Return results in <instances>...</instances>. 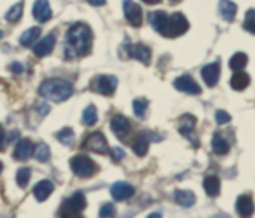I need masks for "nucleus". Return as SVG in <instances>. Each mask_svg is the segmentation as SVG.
<instances>
[{
	"mask_svg": "<svg viewBox=\"0 0 255 218\" xmlns=\"http://www.w3.org/2000/svg\"><path fill=\"white\" fill-rule=\"evenodd\" d=\"M93 43V31L84 22L73 24L66 34V48L64 55L66 58H78L90 52Z\"/></svg>",
	"mask_w": 255,
	"mask_h": 218,
	"instance_id": "1",
	"label": "nucleus"
},
{
	"mask_svg": "<svg viewBox=\"0 0 255 218\" xmlns=\"http://www.w3.org/2000/svg\"><path fill=\"white\" fill-rule=\"evenodd\" d=\"M39 93L43 99L58 103V102L67 100L72 96L73 87L70 82L64 79L52 78V79H46L42 82V85L39 87Z\"/></svg>",
	"mask_w": 255,
	"mask_h": 218,
	"instance_id": "2",
	"label": "nucleus"
},
{
	"mask_svg": "<svg viewBox=\"0 0 255 218\" xmlns=\"http://www.w3.org/2000/svg\"><path fill=\"white\" fill-rule=\"evenodd\" d=\"M85 207H87L85 196L81 192H76L73 196L64 201V204L61 205L58 211V216L60 217H79L81 213L85 210Z\"/></svg>",
	"mask_w": 255,
	"mask_h": 218,
	"instance_id": "3",
	"label": "nucleus"
},
{
	"mask_svg": "<svg viewBox=\"0 0 255 218\" xmlns=\"http://www.w3.org/2000/svg\"><path fill=\"white\" fill-rule=\"evenodd\" d=\"M118 87V79L112 75H99L93 78L90 88L94 93L103 94V96H112Z\"/></svg>",
	"mask_w": 255,
	"mask_h": 218,
	"instance_id": "4",
	"label": "nucleus"
},
{
	"mask_svg": "<svg viewBox=\"0 0 255 218\" xmlns=\"http://www.w3.org/2000/svg\"><path fill=\"white\" fill-rule=\"evenodd\" d=\"M70 169L76 177L81 178H90L96 172V165L94 162L87 157V156H75L70 160Z\"/></svg>",
	"mask_w": 255,
	"mask_h": 218,
	"instance_id": "5",
	"label": "nucleus"
},
{
	"mask_svg": "<svg viewBox=\"0 0 255 218\" xmlns=\"http://www.w3.org/2000/svg\"><path fill=\"white\" fill-rule=\"evenodd\" d=\"M148 21L151 24V27L158 31L163 36H169V22H170V15H167L163 10H155V12H149L148 15Z\"/></svg>",
	"mask_w": 255,
	"mask_h": 218,
	"instance_id": "6",
	"label": "nucleus"
},
{
	"mask_svg": "<svg viewBox=\"0 0 255 218\" xmlns=\"http://www.w3.org/2000/svg\"><path fill=\"white\" fill-rule=\"evenodd\" d=\"M82 148L87 151H93V153H99V154H108L109 153V147L106 142V138L102 133H93L90 135L85 142L82 144Z\"/></svg>",
	"mask_w": 255,
	"mask_h": 218,
	"instance_id": "7",
	"label": "nucleus"
},
{
	"mask_svg": "<svg viewBox=\"0 0 255 218\" xmlns=\"http://www.w3.org/2000/svg\"><path fill=\"white\" fill-rule=\"evenodd\" d=\"M190 28V22L185 18L184 13L181 12H175L173 15H170V22H169V36L167 37H176L184 34L187 30Z\"/></svg>",
	"mask_w": 255,
	"mask_h": 218,
	"instance_id": "8",
	"label": "nucleus"
},
{
	"mask_svg": "<svg viewBox=\"0 0 255 218\" xmlns=\"http://www.w3.org/2000/svg\"><path fill=\"white\" fill-rule=\"evenodd\" d=\"M123 9H124V15L127 18V21L130 22V25H133V27L142 25V9L137 3H134L133 0H124Z\"/></svg>",
	"mask_w": 255,
	"mask_h": 218,
	"instance_id": "9",
	"label": "nucleus"
},
{
	"mask_svg": "<svg viewBox=\"0 0 255 218\" xmlns=\"http://www.w3.org/2000/svg\"><path fill=\"white\" fill-rule=\"evenodd\" d=\"M173 85H175L176 90H179V91H182V93H187V94H200V93H202L200 85H199V84L193 79V76L188 75V73H185V75L176 78V79L173 81Z\"/></svg>",
	"mask_w": 255,
	"mask_h": 218,
	"instance_id": "10",
	"label": "nucleus"
},
{
	"mask_svg": "<svg viewBox=\"0 0 255 218\" xmlns=\"http://www.w3.org/2000/svg\"><path fill=\"white\" fill-rule=\"evenodd\" d=\"M196 123H197V121H196V117H193L191 114H187V115L182 117V120H181V123H179V127H178L179 133H181L184 138L190 139V141L193 142V145H199V141H196V138L193 136L194 129H196Z\"/></svg>",
	"mask_w": 255,
	"mask_h": 218,
	"instance_id": "11",
	"label": "nucleus"
},
{
	"mask_svg": "<svg viewBox=\"0 0 255 218\" xmlns=\"http://www.w3.org/2000/svg\"><path fill=\"white\" fill-rule=\"evenodd\" d=\"M220 73H221V64H220V61L206 64L202 69V78H203V81L206 82L208 87H215L218 84Z\"/></svg>",
	"mask_w": 255,
	"mask_h": 218,
	"instance_id": "12",
	"label": "nucleus"
},
{
	"mask_svg": "<svg viewBox=\"0 0 255 218\" xmlns=\"http://www.w3.org/2000/svg\"><path fill=\"white\" fill-rule=\"evenodd\" d=\"M55 42H57L55 34H54V33H49L48 36H45L43 39H40V40L34 45V48H33L34 55H36V57H45V55L51 54L52 49H54V46H55Z\"/></svg>",
	"mask_w": 255,
	"mask_h": 218,
	"instance_id": "13",
	"label": "nucleus"
},
{
	"mask_svg": "<svg viewBox=\"0 0 255 218\" xmlns=\"http://www.w3.org/2000/svg\"><path fill=\"white\" fill-rule=\"evenodd\" d=\"M111 129L117 138L123 139L130 132V121L124 115H114L111 120Z\"/></svg>",
	"mask_w": 255,
	"mask_h": 218,
	"instance_id": "14",
	"label": "nucleus"
},
{
	"mask_svg": "<svg viewBox=\"0 0 255 218\" xmlns=\"http://www.w3.org/2000/svg\"><path fill=\"white\" fill-rule=\"evenodd\" d=\"M111 195H112V198L115 201H127V199H130L134 195V189H133V186L120 181V183H115L112 186Z\"/></svg>",
	"mask_w": 255,
	"mask_h": 218,
	"instance_id": "15",
	"label": "nucleus"
},
{
	"mask_svg": "<svg viewBox=\"0 0 255 218\" xmlns=\"http://www.w3.org/2000/svg\"><path fill=\"white\" fill-rule=\"evenodd\" d=\"M33 16L39 22H46L52 16V10H51V6H49L48 0H36L34 1V4H33Z\"/></svg>",
	"mask_w": 255,
	"mask_h": 218,
	"instance_id": "16",
	"label": "nucleus"
},
{
	"mask_svg": "<svg viewBox=\"0 0 255 218\" xmlns=\"http://www.w3.org/2000/svg\"><path fill=\"white\" fill-rule=\"evenodd\" d=\"M54 192V184L48 180L37 183L33 189V196L37 202H45Z\"/></svg>",
	"mask_w": 255,
	"mask_h": 218,
	"instance_id": "17",
	"label": "nucleus"
},
{
	"mask_svg": "<svg viewBox=\"0 0 255 218\" xmlns=\"http://www.w3.org/2000/svg\"><path fill=\"white\" fill-rule=\"evenodd\" d=\"M130 57L139 60L140 63H143L145 66H148L151 63V49L142 43H136V45H130Z\"/></svg>",
	"mask_w": 255,
	"mask_h": 218,
	"instance_id": "18",
	"label": "nucleus"
},
{
	"mask_svg": "<svg viewBox=\"0 0 255 218\" xmlns=\"http://www.w3.org/2000/svg\"><path fill=\"white\" fill-rule=\"evenodd\" d=\"M33 150H34V147H33V144L28 139H21L19 144L15 148L13 157L18 162H25V160H28L33 156Z\"/></svg>",
	"mask_w": 255,
	"mask_h": 218,
	"instance_id": "19",
	"label": "nucleus"
},
{
	"mask_svg": "<svg viewBox=\"0 0 255 218\" xmlns=\"http://www.w3.org/2000/svg\"><path fill=\"white\" fill-rule=\"evenodd\" d=\"M236 211L241 217H251L254 214V202L251 196L242 195L236 201Z\"/></svg>",
	"mask_w": 255,
	"mask_h": 218,
	"instance_id": "20",
	"label": "nucleus"
},
{
	"mask_svg": "<svg viewBox=\"0 0 255 218\" xmlns=\"http://www.w3.org/2000/svg\"><path fill=\"white\" fill-rule=\"evenodd\" d=\"M203 189H205V192H206L208 196L217 198L221 193V181H220V178L218 177H214V175L206 177L205 181H203Z\"/></svg>",
	"mask_w": 255,
	"mask_h": 218,
	"instance_id": "21",
	"label": "nucleus"
},
{
	"mask_svg": "<svg viewBox=\"0 0 255 218\" xmlns=\"http://www.w3.org/2000/svg\"><path fill=\"white\" fill-rule=\"evenodd\" d=\"M175 202L182 208H191L196 204V195L190 190L175 192Z\"/></svg>",
	"mask_w": 255,
	"mask_h": 218,
	"instance_id": "22",
	"label": "nucleus"
},
{
	"mask_svg": "<svg viewBox=\"0 0 255 218\" xmlns=\"http://www.w3.org/2000/svg\"><path fill=\"white\" fill-rule=\"evenodd\" d=\"M250 82H251L250 75L245 73V72H241V70H236V73H235V75L232 76V79H230V85H232V88L236 90V91L245 90V88L250 85Z\"/></svg>",
	"mask_w": 255,
	"mask_h": 218,
	"instance_id": "23",
	"label": "nucleus"
},
{
	"mask_svg": "<svg viewBox=\"0 0 255 218\" xmlns=\"http://www.w3.org/2000/svg\"><path fill=\"white\" fill-rule=\"evenodd\" d=\"M220 13L226 21H233L238 13V4L232 0H221L220 1Z\"/></svg>",
	"mask_w": 255,
	"mask_h": 218,
	"instance_id": "24",
	"label": "nucleus"
},
{
	"mask_svg": "<svg viewBox=\"0 0 255 218\" xmlns=\"http://www.w3.org/2000/svg\"><path fill=\"white\" fill-rule=\"evenodd\" d=\"M148 148H149V138H148V135L140 133L133 142V151L136 153V156L143 157V156H146Z\"/></svg>",
	"mask_w": 255,
	"mask_h": 218,
	"instance_id": "25",
	"label": "nucleus"
},
{
	"mask_svg": "<svg viewBox=\"0 0 255 218\" xmlns=\"http://www.w3.org/2000/svg\"><path fill=\"white\" fill-rule=\"evenodd\" d=\"M212 150L218 156H226L230 151V145L221 135L215 133L214 138H212Z\"/></svg>",
	"mask_w": 255,
	"mask_h": 218,
	"instance_id": "26",
	"label": "nucleus"
},
{
	"mask_svg": "<svg viewBox=\"0 0 255 218\" xmlns=\"http://www.w3.org/2000/svg\"><path fill=\"white\" fill-rule=\"evenodd\" d=\"M39 34H40V28H39V27H31V28L25 30V31L21 34L19 43H21L22 46H31V45L36 42V39L39 37Z\"/></svg>",
	"mask_w": 255,
	"mask_h": 218,
	"instance_id": "27",
	"label": "nucleus"
},
{
	"mask_svg": "<svg viewBox=\"0 0 255 218\" xmlns=\"http://www.w3.org/2000/svg\"><path fill=\"white\" fill-rule=\"evenodd\" d=\"M55 138L64 145V147H72L75 142V133L70 127H64L60 132L55 133Z\"/></svg>",
	"mask_w": 255,
	"mask_h": 218,
	"instance_id": "28",
	"label": "nucleus"
},
{
	"mask_svg": "<svg viewBox=\"0 0 255 218\" xmlns=\"http://www.w3.org/2000/svg\"><path fill=\"white\" fill-rule=\"evenodd\" d=\"M229 64H230V69H233V70H242L248 64V55L244 52H236L230 58Z\"/></svg>",
	"mask_w": 255,
	"mask_h": 218,
	"instance_id": "29",
	"label": "nucleus"
},
{
	"mask_svg": "<svg viewBox=\"0 0 255 218\" xmlns=\"http://www.w3.org/2000/svg\"><path fill=\"white\" fill-rule=\"evenodd\" d=\"M33 156L36 157V160L39 162H48L49 157H51V151H49V147L45 144V142H39L34 150H33Z\"/></svg>",
	"mask_w": 255,
	"mask_h": 218,
	"instance_id": "30",
	"label": "nucleus"
},
{
	"mask_svg": "<svg viewBox=\"0 0 255 218\" xmlns=\"http://www.w3.org/2000/svg\"><path fill=\"white\" fill-rule=\"evenodd\" d=\"M22 7H24V3L22 1H18L16 4H13L7 12H6V19L9 22H16L21 19L22 16Z\"/></svg>",
	"mask_w": 255,
	"mask_h": 218,
	"instance_id": "31",
	"label": "nucleus"
},
{
	"mask_svg": "<svg viewBox=\"0 0 255 218\" xmlns=\"http://www.w3.org/2000/svg\"><path fill=\"white\" fill-rule=\"evenodd\" d=\"M97 121V109L94 105H88L85 109H84V114H82V123L85 126H93L96 124Z\"/></svg>",
	"mask_w": 255,
	"mask_h": 218,
	"instance_id": "32",
	"label": "nucleus"
},
{
	"mask_svg": "<svg viewBox=\"0 0 255 218\" xmlns=\"http://www.w3.org/2000/svg\"><path fill=\"white\" fill-rule=\"evenodd\" d=\"M30 178H31V171H30L28 168H21V169L16 172V184H18L21 189H24V187L28 186Z\"/></svg>",
	"mask_w": 255,
	"mask_h": 218,
	"instance_id": "33",
	"label": "nucleus"
},
{
	"mask_svg": "<svg viewBox=\"0 0 255 218\" xmlns=\"http://www.w3.org/2000/svg\"><path fill=\"white\" fill-rule=\"evenodd\" d=\"M146 109H148V100H146V99H136V100L133 102V111H134L136 117L145 118Z\"/></svg>",
	"mask_w": 255,
	"mask_h": 218,
	"instance_id": "34",
	"label": "nucleus"
},
{
	"mask_svg": "<svg viewBox=\"0 0 255 218\" xmlns=\"http://www.w3.org/2000/svg\"><path fill=\"white\" fill-rule=\"evenodd\" d=\"M244 28L251 34H255V9H248L244 21Z\"/></svg>",
	"mask_w": 255,
	"mask_h": 218,
	"instance_id": "35",
	"label": "nucleus"
},
{
	"mask_svg": "<svg viewBox=\"0 0 255 218\" xmlns=\"http://www.w3.org/2000/svg\"><path fill=\"white\" fill-rule=\"evenodd\" d=\"M115 207L112 205V204H105L102 208H100V213H99V216L102 218H111V217H114L115 216Z\"/></svg>",
	"mask_w": 255,
	"mask_h": 218,
	"instance_id": "36",
	"label": "nucleus"
},
{
	"mask_svg": "<svg viewBox=\"0 0 255 218\" xmlns=\"http://www.w3.org/2000/svg\"><path fill=\"white\" fill-rule=\"evenodd\" d=\"M215 121L220 124V126H223V124H227V123H230L232 121V117H230V114L229 112H226V111H217V114H215Z\"/></svg>",
	"mask_w": 255,
	"mask_h": 218,
	"instance_id": "37",
	"label": "nucleus"
},
{
	"mask_svg": "<svg viewBox=\"0 0 255 218\" xmlns=\"http://www.w3.org/2000/svg\"><path fill=\"white\" fill-rule=\"evenodd\" d=\"M111 156H112V160H114V162H120V160H123V159H124L126 153H124V150H123V148L115 147V148L112 150Z\"/></svg>",
	"mask_w": 255,
	"mask_h": 218,
	"instance_id": "38",
	"label": "nucleus"
},
{
	"mask_svg": "<svg viewBox=\"0 0 255 218\" xmlns=\"http://www.w3.org/2000/svg\"><path fill=\"white\" fill-rule=\"evenodd\" d=\"M6 144H7V139H6V132L4 129L0 126V151H3L6 148Z\"/></svg>",
	"mask_w": 255,
	"mask_h": 218,
	"instance_id": "39",
	"label": "nucleus"
},
{
	"mask_svg": "<svg viewBox=\"0 0 255 218\" xmlns=\"http://www.w3.org/2000/svg\"><path fill=\"white\" fill-rule=\"evenodd\" d=\"M9 69L13 72V73H16V75H19V73H22V70H24V67H22V64L21 63H12V64H9Z\"/></svg>",
	"mask_w": 255,
	"mask_h": 218,
	"instance_id": "40",
	"label": "nucleus"
},
{
	"mask_svg": "<svg viewBox=\"0 0 255 218\" xmlns=\"http://www.w3.org/2000/svg\"><path fill=\"white\" fill-rule=\"evenodd\" d=\"M36 109H37V111H40V112H42V115H45L46 112H49V106H48V105H45V103H39V105L36 106Z\"/></svg>",
	"mask_w": 255,
	"mask_h": 218,
	"instance_id": "41",
	"label": "nucleus"
},
{
	"mask_svg": "<svg viewBox=\"0 0 255 218\" xmlns=\"http://www.w3.org/2000/svg\"><path fill=\"white\" fill-rule=\"evenodd\" d=\"M87 1L93 6H102V4H105L106 0H87Z\"/></svg>",
	"mask_w": 255,
	"mask_h": 218,
	"instance_id": "42",
	"label": "nucleus"
},
{
	"mask_svg": "<svg viewBox=\"0 0 255 218\" xmlns=\"http://www.w3.org/2000/svg\"><path fill=\"white\" fill-rule=\"evenodd\" d=\"M142 1H145V3H148V4H157V3H160L161 0H142Z\"/></svg>",
	"mask_w": 255,
	"mask_h": 218,
	"instance_id": "43",
	"label": "nucleus"
},
{
	"mask_svg": "<svg viewBox=\"0 0 255 218\" xmlns=\"http://www.w3.org/2000/svg\"><path fill=\"white\" fill-rule=\"evenodd\" d=\"M149 217H161V214H149Z\"/></svg>",
	"mask_w": 255,
	"mask_h": 218,
	"instance_id": "44",
	"label": "nucleus"
},
{
	"mask_svg": "<svg viewBox=\"0 0 255 218\" xmlns=\"http://www.w3.org/2000/svg\"><path fill=\"white\" fill-rule=\"evenodd\" d=\"M1 171H3V163L0 162V172H1Z\"/></svg>",
	"mask_w": 255,
	"mask_h": 218,
	"instance_id": "45",
	"label": "nucleus"
},
{
	"mask_svg": "<svg viewBox=\"0 0 255 218\" xmlns=\"http://www.w3.org/2000/svg\"><path fill=\"white\" fill-rule=\"evenodd\" d=\"M1 37H3V31L0 30V39H1Z\"/></svg>",
	"mask_w": 255,
	"mask_h": 218,
	"instance_id": "46",
	"label": "nucleus"
},
{
	"mask_svg": "<svg viewBox=\"0 0 255 218\" xmlns=\"http://www.w3.org/2000/svg\"><path fill=\"white\" fill-rule=\"evenodd\" d=\"M172 1H179V0H172Z\"/></svg>",
	"mask_w": 255,
	"mask_h": 218,
	"instance_id": "47",
	"label": "nucleus"
}]
</instances>
